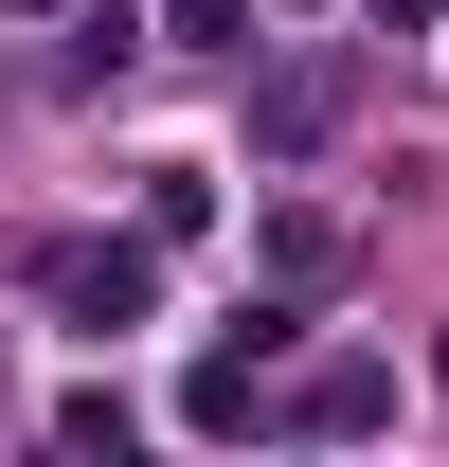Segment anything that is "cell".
<instances>
[{
	"label": "cell",
	"mask_w": 449,
	"mask_h": 467,
	"mask_svg": "<svg viewBox=\"0 0 449 467\" xmlns=\"http://www.w3.org/2000/svg\"><path fill=\"white\" fill-rule=\"evenodd\" d=\"M55 306L90 324V342H126V324L162 306V252H144V234H90V252H55Z\"/></svg>",
	"instance_id": "1"
},
{
	"label": "cell",
	"mask_w": 449,
	"mask_h": 467,
	"mask_svg": "<svg viewBox=\"0 0 449 467\" xmlns=\"http://www.w3.org/2000/svg\"><path fill=\"white\" fill-rule=\"evenodd\" d=\"M378 413H395V378H378V359H341L324 396H306V431H378Z\"/></svg>",
	"instance_id": "2"
},
{
	"label": "cell",
	"mask_w": 449,
	"mask_h": 467,
	"mask_svg": "<svg viewBox=\"0 0 449 467\" xmlns=\"http://www.w3.org/2000/svg\"><path fill=\"white\" fill-rule=\"evenodd\" d=\"M216 216V162H144V234H198Z\"/></svg>",
	"instance_id": "3"
},
{
	"label": "cell",
	"mask_w": 449,
	"mask_h": 467,
	"mask_svg": "<svg viewBox=\"0 0 449 467\" xmlns=\"http://www.w3.org/2000/svg\"><path fill=\"white\" fill-rule=\"evenodd\" d=\"M162 36L180 55H252V0H162Z\"/></svg>",
	"instance_id": "4"
},
{
	"label": "cell",
	"mask_w": 449,
	"mask_h": 467,
	"mask_svg": "<svg viewBox=\"0 0 449 467\" xmlns=\"http://www.w3.org/2000/svg\"><path fill=\"white\" fill-rule=\"evenodd\" d=\"M378 18H395V36H413V18H432V0H378Z\"/></svg>",
	"instance_id": "5"
},
{
	"label": "cell",
	"mask_w": 449,
	"mask_h": 467,
	"mask_svg": "<svg viewBox=\"0 0 449 467\" xmlns=\"http://www.w3.org/2000/svg\"><path fill=\"white\" fill-rule=\"evenodd\" d=\"M432 378H449V342H432Z\"/></svg>",
	"instance_id": "6"
}]
</instances>
